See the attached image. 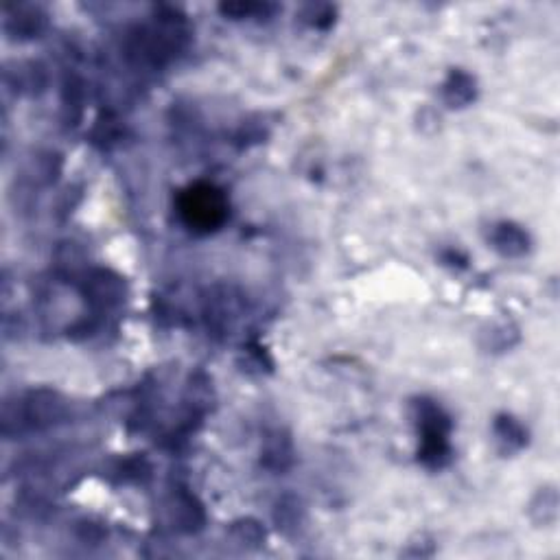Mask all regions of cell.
<instances>
[{"instance_id": "14", "label": "cell", "mask_w": 560, "mask_h": 560, "mask_svg": "<svg viewBox=\"0 0 560 560\" xmlns=\"http://www.w3.org/2000/svg\"><path fill=\"white\" fill-rule=\"evenodd\" d=\"M274 4L265 3H226L220 4V12L224 16L232 20H243V18H265L274 12Z\"/></svg>"}, {"instance_id": "10", "label": "cell", "mask_w": 560, "mask_h": 560, "mask_svg": "<svg viewBox=\"0 0 560 560\" xmlns=\"http://www.w3.org/2000/svg\"><path fill=\"white\" fill-rule=\"evenodd\" d=\"M47 27V16L36 7H20L16 16L7 20V31L13 38H38Z\"/></svg>"}, {"instance_id": "3", "label": "cell", "mask_w": 560, "mask_h": 560, "mask_svg": "<svg viewBox=\"0 0 560 560\" xmlns=\"http://www.w3.org/2000/svg\"><path fill=\"white\" fill-rule=\"evenodd\" d=\"M83 294L97 309H110L125 296V282L110 270H94L83 282Z\"/></svg>"}, {"instance_id": "11", "label": "cell", "mask_w": 560, "mask_h": 560, "mask_svg": "<svg viewBox=\"0 0 560 560\" xmlns=\"http://www.w3.org/2000/svg\"><path fill=\"white\" fill-rule=\"evenodd\" d=\"M530 517L534 523L549 525L558 519V493L556 488H541L530 504Z\"/></svg>"}, {"instance_id": "2", "label": "cell", "mask_w": 560, "mask_h": 560, "mask_svg": "<svg viewBox=\"0 0 560 560\" xmlns=\"http://www.w3.org/2000/svg\"><path fill=\"white\" fill-rule=\"evenodd\" d=\"M416 423H418L420 435H423V447L418 451V458L429 469H443L451 460L449 447V416L429 399H418L414 403Z\"/></svg>"}, {"instance_id": "5", "label": "cell", "mask_w": 560, "mask_h": 560, "mask_svg": "<svg viewBox=\"0 0 560 560\" xmlns=\"http://www.w3.org/2000/svg\"><path fill=\"white\" fill-rule=\"evenodd\" d=\"M488 241L499 254L508 256V259H517L530 250L528 232L521 226L513 224V221H502V224L490 228Z\"/></svg>"}, {"instance_id": "12", "label": "cell", "mask_w": 560, "mask_h": 560, "mask_svg": "<svg viewBox=\"0 0 560 560\" xmlns=\"http://www.w3.org/2000/svg\"><path fill=\"white\" fill-rule=\"evenodd\" d=\"M230 537L232 541L239 543L241 547L254 549L261 547L263 541H265V530H263V525L259 521H254V519H241V521L232 523Z\"/></svg>"}, {"instance_id": "6", "label": "cell", "mask_w": 560, "mask_h": 560, "mask_svg": "<svg viewBox=\"0 0 560 560\" xmlns=\"http://www.w3.org/2000/svg\"><path fill=\"white\" fill-rule=\"evenodd\" d=\"M263 467L274 470V473H282L294 464V443H291L287 431H271L263 443Z\"/></svg>"}, {"instance_id": "8", "label": "cell", "mask_w": 560, "mask_h": 560, "mask_svg": "<svg viewBox=\"0 0 560 560\" xmlns=\"http://www.w3.org/2000/svg\"><path fill=\"white\" fill-rule=\"evenodd\" d=\"M495 440H497V447L502 453L510 455L521 451L528 444V431L523 429V425L519 423L513 416H497L495 420Z\"/></svg>"}, {"instance_id": "16", "label": "cell", "mask_w": 560, "mask_h": 560, "mask_svg": "<svg viewBox=\"0 0 560 560\" xmlns=\"http://www.w3.org/2000/svg\"><path fill=\"white\" fill-rule=\"evenodd\" d=\"M305 18H309V22L318 29H326L333 24L335 20V9L329 4H309L305 9Z\"/></svg>"}, {"instance_id": "15", "label": "cell", "mask_w": 560, "mask_h": 560, "mask_svg": "<svg viewBox=\"0 0 560 560\" xmlns=\"http://www.w3.org/2000/svg\"><path fill=\"white\" fill-rule=\"evenodd\" d=\"M488 341H484V349L490 350V353H502V350L510 349V346L517 341V331L513 329L510 324H502V326H490V333H486Z\"/></svg>"}, {"instance_id": "1", "label": "cell", "mask_w": 560, "mask_h": 560, "mask_svg": "<svg viewBox=\"0 0 560 560\" xmlns=\"http://www.w3.org/2000/svg\"><path fill=\"white\" fill-rule=\"evenodd\" d=\"M180 217L182 221L191 228V230L206 232L217 230V228L224 226L228 220V200L220 188L212 185H193L186 191H182L180 202Z\"/></svg>"}, {"instance_id": "7", "label": "cell", "mask_w": 560, "mask_h": 560, "mask_svg": "<svg viewBox=\"0 0 560 560\" xmlns=\"http://www.w3.org/2000/svg\"><path fill=\"white\" fill-rule=\"evenodd\" d=\"M173 521H176L177 530H182V532H197V530L204 528V508H202V504L193 495L177 493L173 497Z\"/></svg>"}, {"instance_id": "13", "label": "cell", "mask_w": 560, "mask_h": 560, "mask_svg": "<svg viewBox=\"0 0 560 560\" xmlns=\"http://www.w3.org/2000/svg\"><path fill=\"white\" fill-rule=\"evenodd\" d=\"M276 523H279L280 530L289 532L291 528H298L300 519H302V504L298 497L294 495H285L279 504H276V513H274Z\"/></svg>"}, {"instance_id": "4", "label": "cell", "mask_w": 560, "mask_h": 560, "mask_svg": "<svg viewBox=\"0 0 560 560\" xmlns=\"http://www.w3.org/2000/svg\"><path fill=\"white\" fill-rule=\"evenodd\" d=\"M66 414V401L53 390H38L24 401V418L33 427H51Z\"/></svg>"}, {"instance_id": "9", "label": "cell", "mask_w": 560, "mask_h": 560, "mask_svg": "<svg viewBox=\"0 0 560 560\" xmlns=\"http://www.w3.org/2000/svg\"><path fill=\"white\" fill-rule=\"evenodd\" d=\"M475 79L464 71H451L443 86V99L449 108H464L475 99Z\"/></svg>"}]
</instances>
